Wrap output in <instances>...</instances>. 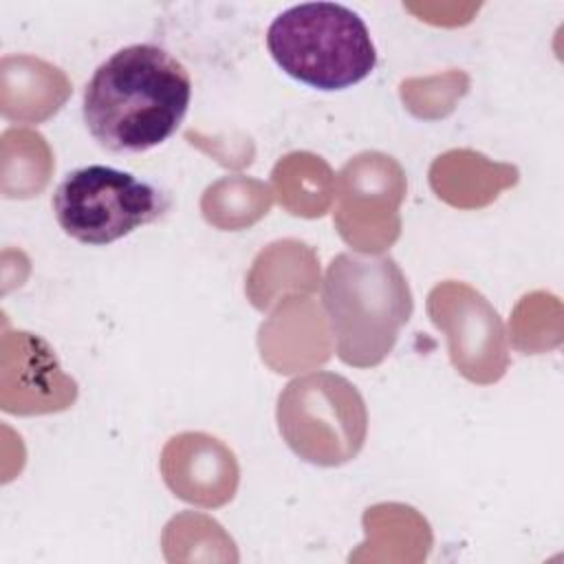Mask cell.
I'll use <instances>...</instances> for the list:
<instances>
[{
	"label": "cell",
	"mask_w": 564,
	"mask_h": 564,
	"mask_svg": "<svg viewBox=\"0 0 564 564\" xmlns=\"http://www.w3.org/2000/svg\"><path fill=\"white\" fill-rule=\"evenodd\" d=\"M192 101L187 68L159 44H130L106 57L84 88L82 117L108 152L139 154L165 143Z\"/></svg>",
	"instance_id": "cell-1"
},
{
	"label": "cell",
	"mask_w": 564,
	"mask_h": 564,
	"mask_svg": "<svg viewBox=\"0 0 564 564\" xmlns=\"http://www.w3.org/2000/svg\"><path fill=\"white\" fill-rule=\"evenodd\" d=\"M322 304L337 357L355 368L379 366L414 311L410 284L394 258L352 251L328 262Z\"/></svg>",
	"instance_id": "cell-2"
},
{
	"label": "cell",
	"mask_w": 564,
	"mask_h": 564,
	"mask_svg": "<svg viewBox=\"0 0 564 564\" xmlns=\"http://www.w3.org/2000/svg\"><path fill=\"white\" fill-rule=\"evenodd\" d=\"M267 51L282 73L324 93L346 90L377 66L366 22L339 2L289 7L269 24Z\"/></svg>",
	"instance_id": "cell-3"
},
{
	"label": "cell",
	"mask_w": 564,
	"mask_h": 564,
	"mask_svg": "<svg viewBox=\"0 0 564 564\" xmlns=\"http://www.w3.org/2000/svg\"><path fill=\"white\" fill-rule=\"evenodd\" d=\"M51 207L66 236L84 245H110L159 220L170 198L154 183L110 165H84L55 187Z\"/></svg>",
	"instance_id": "cell-4"
},
{
	"label": "cell",
	"mask_w": 564,
	"mask_h": 564,
	"mask_svg": "<svg viewBox=\"0 0 564 564\" xmlns=\"http://www.w3.org/2000/svg\"><path fill=\"white\" fill-rule=\"evenodd\" d=\"M278 427L286 445L322 467L355 458L366 441V405L357 388L335 372H308L278 397Z\"/></svg>",
	"instance_id": "cell-5"
}]
</instances>
